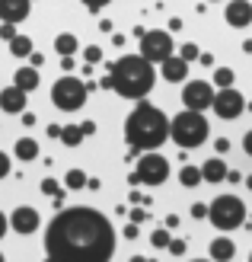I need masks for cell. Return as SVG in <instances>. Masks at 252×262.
<instances>
[{"label":"cell","instance_id":"cell-1","mask_svg":"<svg viewBox=\"0 0 252 262\" xmlns=\"http://www.w3.org/2000/svg\"><path fill=\"white\" fill-rule=\"evenodd\" d=\"M45 256L51 262H109L115 230L96 208H61L45 230Z\"/></svg>","mask_w":252,"mask_h":262},{"label":"cell","instance_id":"cell-2","mask_svg":"<svg viewBox=\"0 0 252 262\" xmlns=\"http://www.w3.org/2000/svg\"><path fill=\"white\" fill-rule=\"evenodd\" d=\"M169 122L163 109H156L153 102L147 99H138L134 112L125 119V141L128 147H138V150H156L169 141Z\"/></svg>","mask_w":252,"mask_h":262},{"label":"cell","instance_id":"cell-3","mask_svg":"<svg viewBox=\"0 0 252 262\" xmlns=\"http://www.w3.org/2000/svg\"><path fill=\"white\" fill-rule=\"evenodd\" d=\"M109 74H112V90L122 99H144L153 90V80H156L153 64L144 55H125V58H118L109 68Z\"/></svg>","mask_w":252,"mask_h":262},{"label":"cell","instance_id":"cell-4","mask_svg":"<svg viewBox=\"0 0 252 262\" xmlns=\"http://www.w3.org/2000/svg\"><path fill=\"white\" fill-rule=\"evenodd\" d=\"M169 138L179 144V147L192 150V147H201L208 141V122H204V112H195V109H185L179 112L176 119L169 122Z\"/></svg>","mask_w":252,"mask_h":262},{"label":"cell","instance_id":"cell-5","mask_svg":"<svg viewBox=\"0 0 252 262\" xmlns=\"http://www.w3.org/2000/svg\"><path fill=\"white\" fill-rule=\"evenodd\" d=\"M208 221L214 224L217 230H236L246 224V205L243 199H236V195H217L214 202L208 208Z\"/></svg>","mask_w":252,"mask_h":262},{"label":"cell","instance_id":"cell-6","mask_svg":"<svg viewBox=\"0 0 252 262\" xmlns=\"http://www.w3.org/2000/svg\"><path fill=\"white\" fill-rule=\"evenodd\" d=\"M169 179V160L156 150H144V157L134 163V173H128L131 186H163Z\"/></svg>","mask_w":252,"mask_h":262},{"label":"cell","instance_id":"cell-7","mask_svg":"<svg viewBox=\"0 0 252 262\" xmlns=\"http://www.w3.org/2000/svg\"><path fill=\"white\" fill-rule=\"evenodd\" d=\"M86 96H89V83L77 80L74 74H64L61 80L51 86V102H55V109L61 112H77L86 106Z\"/></svg>","mask_w":252,"mask_h":262},{"label":"cell","instance_id":"cell-8","mask_svg":"<svg viewBox=\"0 0 252 262\" xmlns=\"http://www.w3.org/2000/svg\"><path fill=\"white\" fill-rule=\"evenodd\" d=\"M214 115L223 122H233V119H240V115L246 112V96L240 93L236 86H220L217 93H214Z\"/></svg>","mask_w":252,"mask_h":262},{"label":"cell","instance_id":"cell-9","mask_svg":"<svg viewBox=\"0 0 252 262\" xmlns=\"http://www.w3.org/2000/svg\"><path fill=\"white\" fill-rule=\"evenodd\" d=\"M141 55L147 58L150 64H163L169 55H176L172 51V35L163 32V29H150L141 35Z\"/></svg>","mask_w":252,"mask_h":262},{"label":"cell","instance_id":"cell-10","mask_svg":"<svg viewBox=\"0 0 252 262\" xmlns=\"http://www.w3.org/2000/svg\"><path fill=\"white\" fill-rule=\"evenodd\" d=\"M214 93L217 90L211 86L208 80H189L182 90V102H185V109H195V112H204L214 106Z\"/></svg>","mask_w":252,"mask_h":262},{"label":"cell","instance_id":"cell-11","mask_svg":"<svg viewBox=\"0 0 252 262\" xmlns=\"http://www.w3.org/2000/svg\"><path fill=\"white\" fill-rule=\"evenodd\" d=\"M38 224H42V217H38V211H35V208H26V205H19L16 211L10 214V227L16 230V233H22V237H29V233H35V230H38Z\"/></svg>","mask_w":252,"mask_h":262},{"label":"cell","instance_id":"cell-12","mask_svg":"<svg viewBox=\"0 0 252 262\" xmlns=\"http://www.w3.org/2000/svg\"><path fill=\"white\" fill-rule=\"evenodd\" d=\"M223 19L233 29H246V26H252V4L249 0H230L227 10H223Z\"/></svg>","mask_w":252,"mask_h":262},{"label":"cell","instance_id":"cell-13","mask_svg":"<svg viewBox=\"0 0 252 262\" xmlns=\"http://www.w3.org/2000/svg\"><path fill=\"white\" fill-rule=\"evenodd\" d=\"M0 109H4L7 115H19L26 112V90L22 86H7V90H0Z\"/></svg>","mask_w":252,"mask_h":262},{"label":"cell","instance_id":"cell-14","mask_svg":"<svg viewBox=\"0 0 252 262\" xmlns=\"http://www.w3.org/2000/svg\"><path fill=\"white\" fill-rule=\"evenodd\" d=\"M160 74H163V80H169V83H182L185 77H189V61H185L182 55H169L160 64Z\"/></svg>","mask_w":252,"mask_h":262},{"label":"cell","instance_id":"cell-15","mask_svg":"<svg viewBox=\"0 0 252 262\" xmlns=\"http://www.w3.org/2000/svg\"><path fill=\"white\" fill-rule=\"evenodd\" d=\"M32 10V0H0V19L4 23H22Z\"/></svg>","mask_w":252,"mask_h":262},{"label":"cell","instance_id":"cell-16","mask_svg":"<svg viewBox=\"0 0 252 262\" xmlns=\"http://www.w3.org/2000/svg\"><path fill=\"white\" fill-rule=\"evenodd\" d=\"M233 256H236V246H233L230 237H217L214 243H211V259L214 262H230Z\"/></svg>","mask_w":252,"mask_h":262},{"label":"cell","instance_id":"cell-17","mask_svg":"<svg viewBox=\"0 0 252 262\" xmlns=\"http://www.w3.org/2000/svg\"><path fill=\"white\" fill-rule=\"evenodd\" d=\"M201 173H204V182H223V179H227V173H230V166L223 163L220 157H214V160H208L201 166Z\"/></svg>","mask_w":252,"mask_h":262},{"label":"cell","instance_id":"cell-18","mask_svg":"<svg viewBox=\"0 0 252 262\" xmlns=\"http://www.w3.org/2000/svg\"><path fill=\"white\" fill-rule=\"evenodd\" d=\"M13 83L22 86L26 93H32V90H38V71L32 68V64H26V68L16 71V77H13Z\"/></svg>","mask_w":252,"mask_h":262},{"label":"cell","instance_id":"cell-19","mask_svg":"<svg viewBox=\"0 0 252 262\" xmlns=\"http://www.w3.org/2000/svg\"><path fill=\"white\" fill-rule=\"evenodd\" d=\"M77 48H80V42H77V35H71V32H61L58 38H55V51L64 58V55H77Z\"/></svg>","mask_w":252,"mask_h":262},{"label":"cell","instance_id":"cell-20","mask_svg":"<svg viewBox=\"0 0 252 262\" xmlns=\"http://www.w3.org/2000/svg\"><path fill=\"white\" fill-rule=\"evenodd\" d=\"M83 128L80 125H64V131H61V144H64V147H80V144H83Z\"/></svg>","mask_w":252,"mask_h":262},{"label":"cell","instance_id":"cell-21","mask_svg":"<svg viewBox=\"0 0 252 262\" xmlns=\"http://www.w3.org/2000/svg\"><path fill=\"white\" fill-rule=\"evenodd\" d=\"M179 182L185 189H195V186H201L204 182V173H201V166H182V173H179Z\"/></svg>","mask_w":252,"mask_h":262},{"label":"cell","instance_id":"cell-22","mask_svg":"<svg viewBox=\"0 0 252 262\" xmlns=\"http://www.w3.org/2000/svg\"><path fill=\"white\" fill-rule=\"evenodd\" d=\"M16 157H19L22 163L35 160V157H38V144H35L32 138H19V141H16Z\"/></svg>","mask_w":252,"mask_h":262},{"label":"cell","instance_id":"cell-23","mask_svg":"<svg viewBox=\"0 0 252 262\" xmlns=\"http://www.w3.org/2000/svg\"><path fill=\"white\" fill-rule=\"evenodd\" d=\"M10 51H13V58H29L32 55V38L29 35H16L10 42Z\"/></svg>","mask_w":252,"mask_h":262},{"label":"cell","instance_id":"cell-24","mask_svg":"<svg viewBox=\"0 0 252 262\" xmlns=\"http://www.w3.org/2000/svg\"><path fill=\"white\" fill-rule=\"evenodd\" d=\"M86 173H83V169H71V173L67 176H64V186H67V189H86Z\"/></svg>","mask_w":252,"mask_h":262},{"label":"cell","instance_id":"cell-25","mask_svg":"<svg viewBox=\"0 0 252 262\" xmlns=\"http://www.w3.org/2000/svg\"><path fill=\"white\" fill-rule=\"evenodd\" d=\"M42 192H45V195H48V199L55 202V205H61V199H64V189L58 186L55 179H42Z\"/></svg>","mask_w":252,"mask_h":262},{"label":"cell","instance_id":"cell-26","mask_svg":"<svg viewBox=\"0 0 252 262\" xmlns=\"http://www.w3.org/2000/svg\"><path fill=\"white\" fill-rule=\"evenodd\" d=\"M233 80H236V74L230 71V68H217L214 71V86L220 90V86H233Z\"/></svg>","mask_w":252,"mask_h":262},{"label":"cell","instance_id":"cell-27","mask_svg":"<svg viewBox=\"0 0 252 262\" xmlns=\"http://www.w3.org/2000/svg\"><path fill=\"white\" fill-rule=\"evenodd\" d=\"M169 240H172L169 237V227H160V230L150 233V243L156 246V250H169Z\"/></svg>","mask_w":252,"mask_h":262},{"label":"cell","instance_id":"cell-28","mask_svg":"<svg viewBox=\"0 0 252 262\" xmlns=\"http://www.w3.org/2000/svg\"><path fill=\"white\" fill-rule=\"evenodd\" d=\"M179 55H182L185 61L192 64V61H198V58H201V51H198V45H195V42H185V45L179 48Z\"/></svg>","mask_w":252,"mask_h":262},{"label":"cell","instance_id":"cell-29","mask_svg":"<svg viewBox=\"0 0 252 262\" xmlns=\"http://www.w3.org/2000/svg\"><path fill=\"white\" fill-rule=\"evenodd\" d=\"M83 61H86V64H99V61H102V48H99V45L83 48Z\"/></svg>","mask_w":252,"mask_h":262},{"label":"cell","instance_id":"cell-30","mask_svg":"<svg viewBox=\"0 0 252 262\" xmlns=\"http://www.w3.org/2000/svg\"><path fill=\"white\" fill-rule=\"evenodd\" d=\"M16 35H19V32H16V23H4V26H0V38H7V42H13Z\"/></svg>","mask_w":252,"mask_h":262},{"label":"cell","instance_id":"cell-31","mask_svg":"<svg viewBox=\"0 0 252 262\" xmlns=\"http://www.w3.org/2000/svg\"><path fill=\"white\" fill-rule=\"evenodd\" d=\"M80 4H83V7H86L89 13H99L102 7H109V4H112V0H80Z\"/></svg>","mask_w":252,"mask_h":262},{"label":"cell","instance_id":"cell-32","mask_svg":"<svg viewBox=\"0 0 252 262\" xmlns=\"http://www.w3.org/2000/svg\"><path fill=\"white\" fill-rule=\"evenodd\" d=\"M169 256H185V240H169Z\"/></svg>","mask_w":252,"mask_h":262},{"label":"cell","instance_id":"cell-33","mask_svg":"<svg viewBox=\"0 0 252 262\" xmlns=\"http://www.w3.org/2000/svg\"><path fill=\"white\" fill-rule=\"evenodd\" d=\"M192 217H195V221H201V217H208V208H204L201 202H195V205H192Z\"/></svg>","mask_w":252,"mask_h":262},{"label":"cell","instance_id":"cell-34","mask_svg":"<svg viewBox=\"0 0 252 262\" xmlns=\"http://www.w3.org/2000/svg\"><path fill=\"white\" fill-rule=\"evenodd\" d=\"M4 176H10V157L0 154V179H4Z\"/></svg>","mask_w":252,"mask_h":262},{"label":"cell","instance_id":"cell-35","mask_svg":"<svg viewBox=\"0 0 252 262\" xmlns=\"http://www.w3.org/2000/svg\"><path fill=\"white\" fill-rule=\"evenodd\" d=\"M214 150H217V154L223 157V154L230 150V141H227V138H217V144H214Z\"/></svg>","mask_w":252,"mask_h":262},{"label":"cell","instance_id":"cell-36","mask_svg":"<svg viewBox=\"0 0 252 262\" xmlns=\"http://www.w3.org/2000/svg\"><path fill=\"white\" fill-rule=\"evenodd\" d=\"M131 221H134V224H141V221H147V211H144V208H134V211H131Z\"/></svg>","mask_w":252,"mask_h":262},{"label":"cell","instance_id":"cell-37","mask_svg":"<svg viewBox=\"0 0 252 262\" xmlns=\"http://www.w3.org/2000/svg\"><path fill=\"white\" fill-rule=\"evenodd\" d=\"M7 230H10V217L0 211V240H4V233H7Z\"/></svg>","mask_w":252,"mask_h":262},{"label":"cell","instance_id":"cell-38","mask_svg":"<svg viewBox=\"0 0 252 262\" xmlns=\"http://www.w3.org/2000/svg\"><path fill=\"white\" fill-rule=\"evenodd\" d=\"M125 237H128V240H138V224H134V221L125 227Z\"/></svg>","mask_w":252,"mask_h":262},{"label":"cell","instance_id":"cell-39","mask_svg":"<svg viewBox=\"0 0 252 262\" xmlns=\"http://www.w3.org/2000/svg\"><path fill=\"white\" fill-rule=\"evenodd\" d=\"M128 202H131V205H147L150 199H144V195H141V192H131V199H128Z\"/></svg>","mask_w":252,"mask_h":262},{"label":"cell","instance_id":"cell-40","mask_svg":"<svg viewBox=\"0 0 252 262\" xmlns=\"http://www.w3.org/2000/svg\"><path fill=\"white\" fill-rule=\"evenodd\" d=\"M61 71H74V55H64L61 58Z\"/></svg>","mask_w":252,"mask_h":262},{"label":"cell","instance_id":"cell-41","mask_svg":"<svg viewBox=\"0 0 252 262\" xmlns=\"http://www.w3.org/2000/svg\"><path fill=\"white\" fill-rule=\"evenodd\" d=\"M243 150L252 157V131H246V138H243Z\"/></svg>","mask_w":252,"mask_h":262},{"label":"cell","instance_id":"cell-42","mask_svg":"<svg viewBox=\"0 0 252 262\" xmlns=\"http://www.w3.org/2000/svg\"><path fill=\"white\" fill-rule=\"evenodd\" d=\"M80 128H83V135H86V138H89V135H96V122H83Z\"/></svg>","mask_w":252,"mask_h":262},{"label":"cell","instance_id":"cell-43","mask_svg":"<svg viewBox=\"0 0 252 262\" xmlns=\"http://www.w3.org/2000/svg\"><path fill=\"white\" fill-rule=\"evenodd\" d=\"M61 131H64L61 125H48V138H58L61 141Z\"/></svg>","mask_w":252,"mask_h":262},{"label":"cell","instance_id":"cell-44","mask_svg":"<svg viewBox=\"0 0 252 262\" xmlns=\"http://www.w3.org/2000/svg\"><path fill=\"white\" fill-rule=\"evenodd\" d=\"M29 61H32V68H42V61H45V58L38 55V51H32V55H29Z\"/></svg>","mask_w":252,"mask_h":262},{"label":"cell","instance_id":"cell-45","mask_svg":"<svg viewBox=\"0 0 252 262\" xmlns=\"http://www.w3.org/2000/svg\"><path fill=\"white\" fill-rule=\"evenodd\" d=\"M166 227H169V230H172V227H179V217H176V214H169V217H166Z\"/></svg>","mask_w":252,"mask_h":262},{"label":"cell","instance_id":"cell-46","mask_svg":"<svg viewBox=\"0 0 252 262\" xmlns=\"http://www.w3.org/2000/svg\"><path fill=\"white\" fill-rule=\"evenodd\" d=\"M198 61H201V64H208V68H211V64H214V55H208V51H204V55L198 58Z\"/></svg>","mask_w":252,"mask_h":262},{"label":"cell","instance_id":"cell-47","mask_svg":"<svg viewBox=\"0 0 252 262\" xmlns=\"http://www.w3.org/2000/svg\"><path fill=\"white\" fill-rule=\"evenodd\" d=\"M243 51H246V55H252V38H246V42H243Z\"/></svg>","mask_w":252,"mask_h":262},{"label":"cell","instance_id":"cell-48","mask_svg":"<svg viewBox=\"0 0 252 262\" xmlns=\"http://www.w3.org/2000/svg\"><path fill=\"white\" fill-rule=\"evenodd\" d=\"M246 186H249V189H252V176H249V179H246Z\"/></svg>","mask_w":252,"mask_h":262},{"label":"cell","instance_id":"cell-49","mask_svg":"<svg viewBox=\"0 0 252 262\" xmlns=\"http://www.w3.org/2000/svg\"><path fill=\"white\" fill-rule=\"evenodd\" d=\"M0 262H4V253H0Z\"/></svg>","mask_w":252,"mask_h":262},{"label":"cell","instance_id":"cell-50","mask_svg":"<svg viewBox=\"0 0 252 262\" xmlns=\"http://www.w3.org/2000/svg\"><path fill=\"white\" fill-rule=\"evenodd\" d=\"M249 262H252V253H249Z\"/></svg>","mask_w":252,"mask_h":262}]
</instances>
